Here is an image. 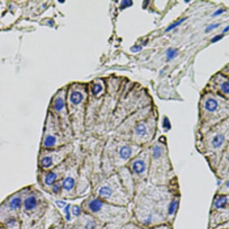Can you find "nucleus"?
I'll return each mask as SVG.
<instances>
[{"mask_svg": "<svg viewBox=\"0 0 229 229\" xmlns=\"http://www.w3.org/2000/svg\"><path fill=\"white\" fill-rule=\"evenodd\" d=\"M181 191L178 178L164 185L149 182L138 187L132 198L133 212L143 225L153 227L171 221L178 211Z\"/></svg>", "mask_w": 229, "mask_h": 229, "instance_id": "nucleus-1", "label": "nucleus"}, {"mask_svg": "<svg viewBox=\"0 0 229 229\" xmlns=\"http://www.w3.org/2000/svg\"><path fill=\"white\" fill-rule=\"evenodd\" d=\"M229 145V118L199 134L195 149L214 172L221 155Z\"/></svg>", "mask_w": 229, "mask_h": 229, "instance_id": "nucleus-2", "label": "nucleus"}, {"mask_svg": "<svg viewBox=\"0 0 229 229\" xmlns=\"http://www.w3.org/2000/svg\"><path fill=\"white\" fill-rule=\"evenodd\" d=\"M150 167L148 182L156 185H167L178 178L171 158L167 139L162 136L150 146Z\"/></svg>", "mask_w": 229, "mask_h": 229, "instance_id": "nucleus-3", "label": "nucleus"}, {"mask_svg": "<svg viewBox=\"0 0 229 229\" xmlns=\"http://www.w3.org/2000/svg\"><path fill=\"white\" fill-rule=\"evenodd\" d=\"M97 194L105 202L118 206L127 208L132 201L118 172L108 175L97 189Z\"/></svg>", "mask_w": 229, "mask_h": 229, "instance_id": "nucleus-4", "label": "nucleus"}, {"mask_svg": "<svg viewBox=\"0 0 229 229\" xmlns=\"http://www.w3.org/2000/svg\"><path fill=\"white\" fill-rule=\"evenodd\" d=\"M144 148L128 139L117 140L107 148V155L111 173L125 167Z\"/></svg>", "mask_w": 229, "mask_h": 229, "instance_id": "nucleus-5", "label": "nucleus"}, {"mask_svg": "<svg viewBox=\"0 0 229 229\" xmlns=\"http://www.w3.org/2000/svg\"><path fill=\"white\" fill-rule=\"evenodd\" d=\"M150 158V147H145L125 166L134 180L136 190L148 182Z\"/></svg>", "mask_w": 229, "mask_h": 229, "instance_id": "nucleus-6", "label": "nucleus"}, {"mask_svg": "<svg viewBox=\"0 0 229 229\" xmlns=\"http://www.w3.org/2000/svg\"><path fill=\"white\" fill-rule=\"evenodd\" d=\"M211 221L213 226L229 221V194L215 192L211 210Z\"/></svg>", "mask_w": 229, "mask_h": 229, "instance_id": "nucleus-7", "label": "nucleus"}, {"mask_svg": "<svg viewBox=\"0 0 229 229\" xmlns=\"http://www.w3.org/2000/svg\"><path fill=\"white\" fill-rule=\"evenodd\" d=\"M213 173L219 181H223L229 178V145L221 155Z\"/></svg>", "mask_w": 229, "mask_h": 229, "instance_id": "nucleus-8", "label": "nucleus"}, {"mask_svg": "<svg viewBox=\"0 0 229 229\" xmlns=\"http://www.w3.org/2000/svg\"><path fill=\"white\" fill-rule=\"evenodd\" d=\"M64 150H58L56 152H51L42 154V156L39 160V165L43 169L46 170L50 169L54 166V165L59 163L61 160V156H64L65 154L61 155V153H63Z\"/></svg>", "mask_w": 229, "mask_h": 229, "instance_id": "nucleus-9", "label": "nucleus"}, {"mask_svg": "<svg viewBox=\"0 0 229 229\" xmlns=\"http://www.w3.org/2000/svg\"><path fill=\"white\" fill-rule=\"evenodd\" d=\"M106 202L99 197H92L88 200L86 203L88 209L92 213L100 212L103 208Z\"/></svg>", "mask_w": 229, "mask_h": 229, "instance_id": "nucleus-10", "label": "nucleus"}, {"mask_svg": "<svg viewBox=\"0 0 229 229\" xmlns=\"http://www.w3.org/2000/svg\"><path fill=\"white\" fill-rule=\"evenodd\" d=\"M58 173L56 171H49L44 177L43 182L46 187H52L56 183L58 178Z\"/></svg>", "mask_w": 229, "mask_h": 229, "instance_id": "nucleus-11", "label": "nucleus"}, {"mask_svg": "<svg viewBox=\"0 0 229 229\" xmlns=\"http://www.w3.org/2000/svg\"><path fill=\"white\" fill-rule=\"evenodd\" d=\"M38 205V198L35 195H30L24 201V208L27 211H31L36 208Z\"/></svg>", "mask_w": 229, "mask_h": 229, "instance_id": "nucleus-12", "label": "nucleus"}, {"mask_svg": "<svg viewBox=\"0 0 229 229\" xmlns=\"http://www.w3.org/2000/svg\"><path fill=\"white\" fill-rule=\"evenodd\" d=\"M76 185V179L72 176L66 177L62 182L63 190L66 192H71L73 191Z\"/></svg>", "mask_w": 229, "mask_h": 229, "instance_id": "nucleus-13", "label": "nucleus"}, {"mask_svg": "<svg viewBox=\"0 0 229 229\" xmlns=\"http://www.w3.org/2000/svg\"><path fill=\"white\" fill-rule=\"evenodd\" d=\"M24 202L22 197L20 195H14L8 202V208L11 211H15L19 209L22 205H23Z\"/></svg>", "mask_w": 229, "mask_h": 229, "instance_id": "nucleus-14", "label": "nucleus"}, {"mask_svg": "<svg viewBox=\"0 0 229 229\" xmlns=\"http://www.w3.org/2000/svg\"><path fill=\"white\" fill-rule=\"evenodd\" d=\"M57 143L56 137L52 135H47L44 139L43 145L45 149H51L56 145Z\"/></svg>", "mask_w": 229, "mask_h": 229, "instance_id": "nucleus-15", "label": "nucleus"}, {"mask_svg": "<svg viewBox=\"0 0 229 229\" xmlns=\"http://www.w3.org/2000/svg\"><path fill=\"white\" fill-rule=\"evenodd\" d=\"M215 192L229 194V178L222 181V182L218 186Z\"/></svg>", "mask_w": 229, "mask_h": 229, "instance_id": "nucleus-16", "label": "nucleus"}, {"mask_svg": "<svg viewBox=\"0 0 229 229\" xmlns=\"http://www.w3.org/2000/svg\"><path fill=\"white\" fill-rule=\"evenodd\" d=\"M220 91L225 95L229 96V79L225 78L220 84Z\"/></svg>", "mask_w": 229, "mask_h": 229, "instance_id": "nucleus-17", "label": "nucleus"}, {"mask_svg": "<svg viewBox=\"0 0 229 229\" xmlns=\"http://www.w3.org/2000/svg\"><path fill=\"white\" fill-rule=\"evenodd\" d=\"M83 96L79 92H73L70 95V101L75 105L79 104L83 100Z\"/></svg>", "mask_w": 229, "mask_h": 229, "instance_id": "nucleus-18", "label": "nucleus"}, {"mask_svg": "<svg viewBox=\"0 0 229 229\" xmlns=\"http://www.w3.org/2000/svg\"><path fill=\"white\" fill-rule=\"evenodd\" d=\"M178 55V52L176 49L173 48H169L166 50V57L167 61H169L173 59H174Z\"/></svg>", "mask_w": 229, "mask_h": 229, "instance_id": "nucleus-19", "label": "nucleus"}, {"mask_svg": "<svg viewBox=\"0 0 229 229\" xmlns=\"http://www.w3.org/2000/svg\"><path fill=\"white\" fill-rule=\"evenodd\" d=\"M187 18H182V19H179V21H178L173 23L172 24H171L170 26H169L166 28V30H165V32H169V31H171L172 30H173V29L178 27V26H179L180 25H181L184 21H185L187 20Z\"/></svg>", "mask_w": 229, "mask_h": 229, "instance_id": "nucleus-20", "label": "nucleus"}, {"mask_svg": "<svg viewBox=\"0 0 229 229\" xmlns=\"http://www.w3.org/2000/svg\"><path fill=\"white\" fill-rule=\"evenodd\" d=\"M64 105H64V100L62 98H59L55 100V104H54V108L56 111L60 112L64 108Z\"/></svg>", "mask_w": 229, "mask_h": 229, "instance_id": "nucleus-21", "label": "nucleus"}, {"mask_svg": "<svg viewBox=\"0 0 229 229\" xmlns=\"http://www.w3.org/2000/svg\"><path fill=\"white\" fill-rule=\"evenodd\" d=\"M63 189V187H62V184L60 183V182H58V183H56L52 187V189H51V191L52 192V193L53 194H58V193H60L61 190Z\"/></svg>", "mask_w": 229, "mask_h": 229, "instance_id": "nucleus-22", "label": "nucleus"}, {"mask_svg": "<svg viewBox=\"0 0 229 229\" xmlns=\"http://www.w3.org/2000/svg\"><path fill=\"white\" fill-rule=\"evenodd\" d=\"M72 213L75 217H79L82 214L81 208L78 205H73L72 207Z\"/></svg>", "mask_w": 229, "mask_h": 229, "instance_id": "nucleus-23", "label": "nucleus"}, {"mask_svg": "<svg viewBox=\"0 0 229 229\" xmlns=\"http://www.w3.org/2000/svg\"><path fill=\"white\" fill-rule=\"evenodd\" d=\"M71 205L67 204L66 206L64 208V213L66 219L67 221H70L71 220Z\"/></svg>", "mask_w": 229, "mask_h": 229, "instance_id": "nucleus-24", "label": "nucleus"}, {"mask_svg": "<svg viewBox=\"0 0 229 229\" xmlns=\"http://www.w3.org/2000/svg\"><path fill=\"white\" fill-rule=\"evenodd\" d=\"M221 26V24L220 23H214V24H212L211 25H209L208 27H207L205 29V32L206 33H208L209 31H211L217 28H218L219 27Z\"/></svg>", "mask_w": 229, "mask_h": 229, "instance_id": "nucleus-25", "label": "nucleus"}, {"mask_svg": "<svg viewBox=\"0 0 229 229\" xmlns=\"http://www.w3.org/2000/svg\"><path fill=\"white\" fill-rule=\"evenodd\" d=\"M227 11V10L226 8L224 7H221L218 9H217L213 14H212V16L213 17H216V16H218L220 15H223V13H226Z\"/></svg>", "mask_w": 229, "mask_h": 229, "instance_id": "nucleus-26", "label": "nucleus"}, {"mask_svg": "<svg viewBox=\"0 0 229 229\" xmlns=\"http://www.w3.org/2000/svg\"><path fill=\"white\" fill-rule=\"evenodd\" d=\"M102 90V86L100 84H95L94 85L92 89V92L93 94L97 95L100 92H101Z\"/></svg>", "mask_w": 229, "mask_h": 229, "instance_id": "nucleus-27", "label": "nucleus"}, {"mask_svg": "<svg viewBox=\"0 0 229 229\" xmlns=\"http://www.w3.org/2000/svg\"><path fill=\"white\" fill-rule=\"evenodd\" d=\"M55 205L60 209H63V208H64L66 205H67V202L64 201V200H56L55 201Z\"/></svg>", "mask_w": 229, "mask_h": 229, "instance_id": "nucleus-28", "label": "nucleus"}, {"mask_svg": "<svg viewBox=\"0 0 229 229\" xmlns=\"http://www.w3.org/2000/svg\"><path fill=\"white\" fill-rule=\"evenodd\" d=\"M132 4H133L132 1H123L121 2V8L122 9H123V8H126L127 7L131 6Z\"/></svg>", "mask_w": 229, "mask_h": 229, "instance_id": "nucleus-29", "label": "nucleus"}, {"mask_svg": "<svg viewBox=\"0 0 229 229\" xmlns=\"http://www.w3.org/2000/svg\"><path fill=\"white\" fill-rule=\"evenodd\" d=\"M224 36V34H218V35H217L215 36H214L213 38L211 39V42L212 43H216L217 41H218L219 40H220L221 39L223 38V37Z\"/></svg>", "mask_w": 229, "mask_h": 229, "instance_id": "nucleus-30", "label": "nucleus"}, {"mask_svg": "<svg viewBox=\"0 0 229 229\" xmlns=\"http://www.w3.org/2000/svg\"><path fill=\"white\" fill-rule=\"evenodd\" d=\"M142 49V47L140 46H134L131 48V50L133 52H137L140 51Z\"/></svg>", "mask_w": 229, "mask_h": 229, "instance_id": "nucleus-31", "label": "nucleus"}, {"mask_svg": "<svg viewBox=\"0 0 229 229\" xmlns=\"http://www.w3.org/2000/svg\"><path fill=\"white\" fill-rule=\"evenodd\" d=\"M229 25H227L225 28H223V30H222V34H224L225 33H227V32H229Z\"/></svg>", "mask_w": 229, "mask_h": 229, "instance_id": "nucleus-32", "label": "nucleus"}, {"mask_svg": "<svg viewBox=\"0 0 229 229\" xmlns=\"http://www.w3.org/2000/svg\"><path fill=\"white\" fill-rule=\"evenodd\" d=\"M185 2H190V1H185Z\"/></svg>", "mask_w": 229, "mask_h": 229, "instance_id": "nucleus-33", "label": "nucleus"}]
</instances>
